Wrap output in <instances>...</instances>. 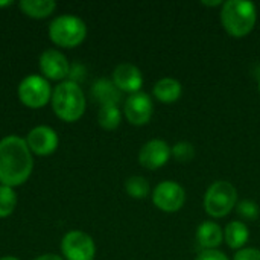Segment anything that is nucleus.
<instances>
[{"label":"nucleus","mask_w":260,"mask_h":260,"mask_svg":"<svg viewBox=\"0 0 260 260\" xmlns=\"http://www.w3.org/2000/svg\"><path fill=\"white\" fill-rule=\"evenodd\" d=\"M34 160L26 140L9 136L0 142V183L2 186L15 187L29 178Z\"/></svg>","instance_id":"obj_1"},{"label":"nucleus","mask_w":260,"mask_h":260,"mask_svg":"<svg viewBox=\"0 0 260 260\" xmlns=\"http://www.w3.org/2000/svg\"><path fill=\"white\" fill-rule=\"evenodd\" d=\"M257 20V9L253 2L229 0L221 6V23L229 35L235 38L247 37Z\"/></svg>","instance_id":"obj_2"},{"label":"nucleus","mask_w":260,"mask_h":260,"mask_svg":"<svg viewBox=\"0 0 260 260\" xmlns=\"http://www.w3.org/2000/svg\"><path fill=\"white\" fill-rule=\"evenodd\" d=\"M52 107L55 114L64 122H76L85 111V98L81 87L73 81L56 85L52 93Z\"/></svg>","instance_id":"obj_3"},{"label":"nucleus","mask_w":260,"mask_h":260,"mask_svg":"<svg viewBox=\"0 0 260 260\" xmlns=\"http://www.w3.org/2000/svg\"><path fill=\"white\" fill-rule=\"evenodd\" d=\"M238 203V190L236 187L224 180L215 181L209 186L204 195V209L212 218H224L227 216Z\"/></svg>","instance_id":"obj_4"},{"label":"nucleus","mask_w":260,"mask_h":260,"mask_svg":"<svg viewBox=\"0 0 260 260\" xmlns=\"http://www.w3.org/2000/svg\"><path fill=\"white\" fill-rule=\"evenodd\" d=\"M49 37L59 47H75L85 40L87 26L79 17L61 15L50 23Z\"/></svg>","instance_id":"obj_5"},{"label":"nucleus","mask_w":260,"mask_h":260,"mask_svg":"<svg viewBox=\"0 0 260 260\" xmlns=\"http://www.w3.org/2000/svg\"><path fill=\"white\" fill-rule=\"evenodd\" d=\"M18 98L29 108H41L52 99V91L47 79L30 75L18 85Z\"/></svg>","instance_id":"obj_6"},{"label":"nucleus","mask_w":260,"mask_h":260,"mask_svg":"<svg viewBox=\"0 0 260 260\" xmlns=\"http://www.w3.org/2000/svg\"><path fill=\"white\" fill-rule=\"evenodd\" d=\"M152 201L158 210L166 213H175L184 206L186 192L183 186H180L177 181L166 180L155 186L152 192Z\"/></svg>","instance_id":"obj_7"},{"label":"nucleus","mask_w":260,"mask_h":260,"mask_svg":"<svg viewBox=\"0 0 260 260\" xmlns=\"http://www.w3.org/2000/svg\"><path fill=\"white\" fill-rule=\"evenodd\" d=\"M62 254L67 260H93L96 254V247L93 239L79 230L69 232L61 242Z\"/></svg>","instance_id":"obj_8"},{"label":"nucleus","mask_w":260,"mask_h":260,"mask_svg":"<svg viewBox=\"0 0 260 260\" xmlns=\"http://www.w3.org/2000/svg\"><path fill=\"white\" fill-rule=\"evenodd\" d=\"M152 111H154L152 99L149 98L148 93H143V91L129 94V98H126L125 105H123L125 117L128 119L131 125H136V126L146 125L152 117Z\"/></svg>","instance_id":"obj_9"},{"label":"nucleus","mask_w":260,"mask_h":260,"mask_svg":"<svg viewBox=\"0 0 260 260\" xmlns=\"http://www.w3.org/2000/svg\"><path fill=\"white\" fill-rule=\"evenodd\" d=\"M171 158V146L161 139L146 142L139 151V163L149 171L165 166Z\"/></svg>","instance_id":"obj_10"},{"label":"nucleus","mask_w":260,"mask_h":260,"mask_svg":"<svg viewBox=\"0 0 260 260\" xmlns=\"http://www.w3.org/2000/svg\"><path fill=\"white\" fill-rule=\"evenodd\" d=\"M40 69L46 78L59 81L70 73V64L67 58L55 49H47L40 56Z\"/></svg>","instance_id":"obj_11"},{"label":"nucleus","mask_w":260,"mask_h":260,"mask_svg":"<svg viewBox=\"0 0 260 260\" xmlns=\"http://www.w3.org/2000/svg\"><path fill=\"white\" fill-rule=\"evenodd\" d=\"M113 82L120 91L134 94V93L140 91V88L143 85V76H142V72L139 67H136L134 64H129V62H123L114 69Z\"/></svg>","instance_id":"obj_12"},{"label":"nucleus","mask_w":260,"mask_h":260,"mask_svg":"<svg viewBox=\"0 0 260 260\" xmlns=\"http://www.w3.org/2000/svg\"><path fill=\"white\" fill-rule=\"evenodd\" d=\"M26 143L37 155H49L58 146V136L49 126H37L27 134Z\"/></svg>","instance_id":"obj_13"},{"label":"nucleus","mask_w":260,"mask_h":260,"mask_svg":"<svg viewBox=\"0 0 260 260\" xmlns=\"http://www.w3.org/2000/svg\"><path fill=\"white\" fill-rule=\"evenodd\" d=\"M224 241V230L213 221H204L197 229V242L203 250H218Z\"/></svg>","instance_id":"obj_14"},{"label":"nucleus","mask_w":260,"mask_h":260,"mask_svg":"<svg viewBox=\"0 0 260 260\" xmlns=\"http://www.w3.org/2000/svg\"><path fill=\"white\" fill-rule=\"evenodd\" d=\"M152 93L158 102L174 104L181 98L183 87H181L180 81H177L174 78H161L155 82Z\"/></svg>","instance_id":"obj_15"},{"label":"nucleus","mask_w":260,"mask_h":260,"mask_svg":"<svg viewBox=\"0 0 260 260\" xmlns=\"http://www.w3.org/2000/svg\"><path fill=\"white\" fill-rule=\"evenodd\" d=\"M250 239V230L242 221H232L224 229V241L232 250H242Z\"/></svg>","instance_id":"obj_16"},{"label":"nucleus","mask_w":260,"mask_h":260,"mask_svg":"<svg viewBox=\"0 0 260 260\" xmlns=\"http://www.w3.org/2000/svg\"><path fill=\"white\" fill-rule=\"evenodd\" d=\"M91 93L94 99L101 102L102 105H117V102L120 101V90L114 85L113 81H108V79L96 81Z\"/></svg>","instance_id":"obj_17"},{"label":"nucleus","mask_w":260,"mask_h":260,"mask_svg":"<svg viewBox=\"0 0 260 260\" xmlns=\"http://www.w3.org/2000/svg\"><path fill=\"white\" fill-rule=\"evenodd\" d=\"M18 6L29 17L44 18L55 11L56 3L53 0H21Z\"/></svg>","instance_id":"obj_18"},{"label":"nucleus","mask_w":260,"mask_h":260,"mask_svg":"<svg viewBox=\"0 0 260 260\" xmlns=\"http://www.w3.org/2000/svg\"><path fill=\"white\" fill-rule=\"evenodd\" d=\"M125 190L126 193L134 198V200H143L149 195V181L145 178V177H140V175H134V177H129L126 181H125Z\"/></svg>","instance_id":"obj_19"},{"label":"nucleus","mask_w":260,"mask_h":260,"mask_svg":"<svg viewBox=\"0 0 260 260\" xmlns=\"http://www.w3.org/2000/svg\"><path fill=\"white\" fill-rule=\"evenodd\" d=\"M120 110L117 105H102L98 114L99 125L105 129H116L120 125Z\"/></svg>","instance_id":"obj_20"},{"label":"nucleus","mask_w":260,"mask_h":260,"mask_svg":"<svg viewBox=\"0 0 260 260\" xmlns=\"http://www.w3.org/2000/svg\"><path fill=\"white\" fill-rule=\"evenodd\" d=\"M17 206V195L12 187L0 186V218L9 216Z\"/></svg>","instance_id":"obj_21"},{"label":"nucleus","mask_w":260,"mask_h":260,"mask_svg":"<svg viewBox=\"0 0 260 260\" xmlns=\"http://www.w3.org/2000/svg\"><path fill=\"white\" fill-rule=\"evenodd\" d=\"M171 157L180 163H189L195 158V146L190 142L181 140L171 148Z\"/></svg>","instance_id":"obj_22"},{"label":"nucleus","mask_w":260,"mask_h":260,"mask_svg":"<svg viewBox=\"0 0 260 260\" xmlns=\"http://www.w3.org/2000/svg\"><path fill=\"white\" fill-rule=\"evenodd\" d=\"M236 210H238L239 216L247 221H254L259 218V206H257V203H254L251 200H244L239 204H236Z\"/></svg>","instance_id":"obj_23"},{"label":"nucleus","mask_w":260,"mask_h":260,"mask_svg":"<svg viewBox=\"0 0 260 260\" xmlns=\"http://www.w3.org/2000/svg\"><path fill=\"white\" fill-rule=\"evenodd\" d=\"M233 260H260V250L257 248H242L236 251Z\"/></svg>","instance_id":"obj_24"},{"label":"nucleus","mask_w":260,"mask_h":260,"mask_svg":"<svg viewBox=\"0 0 260 260\" xmlns=\"http://www.w3.org/2000/svg\"><path fill=\"white\" fill-rule=\"evenodd\" d=\"M195 260H229V257L219 250H203Z\"/></svg>","instance_id":"obj_25"},{"label":"nucleus","mask_w":260,"mask_h":260,"mask_svg":"<svg viewBox=\"0 0 260 260\" xmlns=\"http://www.w3.org/2000/svg\"><path fill=\"white\" fill-rule=\"evenodd\" d=\"M35 260H62L59 256H56V254H43V256H40V257H37Z\"/></svg>","instance_id":"obj_26"},{"label":"nucleus","mask_w":260,"mask_h":260,"mask_svg":"<svg viewBox=\"0 0 260 260\" xmlns=\"http://www.w3.org/2000/svg\"><path fill=\"white\" fill-rule=\"evenodd\" d=\"M203 5H206V6H222L224 5V2H221V0H216V2H203Z\"/></svg>","instance_id":"obj_27"},{"label":"nucleus","mask_w":260,"mask_h":260,"mask_svg":"<svg viewBox=\"0 0 260 260\" xmlns=\"http://www.w3.org/2000/svg\"><path fill=\"white\" fill-rule=\"evenodd\" d=\"M0 260H18L17 257H11V256H6V257H2Z\"/></svg>","instance_id":"obj_28"},{"label":"nucleus","mask_w":260,"mask_h":260,"mask_svg":"<svg viewBox=\"0 0 260 260\" xmlns=\"http://www.w3.org/2000/svg\"><path fill=\"white\" fill-rule=\"evenodd\" d=\"M6 5H12V2H5V3H0V6H6Z\"/></svg>","instance_id":"obj_29"},{"label":"nucleus","mask_w":260,"mask_h":260,"mask_svg":"<svg viewBox=\"0 0 260 260\" xmlns=\"http://www.w3.org/2000/svg\"><path fill=\"white\" fill-rule=\"evenodd\" d=\"M259 91H260V79H259Z\"/></svg>","instance_id":"obj_30"}]
</instances>
